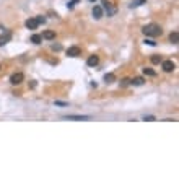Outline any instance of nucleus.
<instances>
[{"label": "nucleus", "mask_w": 179, "mask_h": 179, "mask_svg": "<svg viewBox=\"0 0 179 179\" xmlns=\"http://www.w3.org/2000/svg\"><path fill=\"white\" fill-rule=\"evenodd\" d=\"M143 3H147V0H134V2H130V8H137L140 5H143Z\"/></svg>", "instance_id": "14"}, {"label": "nucleus", "mask_w": 179, "mask_h": 179, "mask_svg": "<svg viewBox=\"0 0 179 179\" xmlns=\"http://www.w3.org/2000/svg\"><path fill=\"white\" fill-rule=\"evenodd\" d=\"M98 64H100V57H98V55H95V54L90 55L88 60H86V65H88V67H96Z\"/></svg>", "instance_id": "6"}, {"label": "nucleus", "mask_w": 179, "mask_h": 179, "mask_svg": "<svg viewBox=\"0 0 179 179\" xmlns=\"http://www.w3.org/2000/svg\"><path fill=\"white\" fill-rule=\"evenodd\" d=\"M54 104H55V106H62V107H65V106H68V103H65V101H55Z\"/></svg>", "instance_id": "23"}, {"label": "nucleus", "mask_w": 179, "mask_h": 179, "mask_svg": "<svg viewBox=\"0 0 179 179\" xmlns=\"http://www.w3.org/2000/svg\"><path fill=\"white\" fill-rule=\"evenodd\" d=\"M161 68L166 73H171V72H174V68H176V64H174L173 60H161Z\"/></svg>", "instance_id": "2"}, {"label": "nucleus", "mask_w": 179, "mask_h": 179, "mask_svg": "<svg viewBox=\"0 0 179 179\" xmlns=\"http://www.w3.org/2000/svg\"><path fill=\"white\" fill-rule=\"evenodd\" d=\"M143 121H147V122H153V121H156V117H155V116H145V117H143Z\"/></svg>", "instance_id": "22"}, {"label": "nucleus", "mask_w": 179, "mask_h": 179, "mask_svg": "<svg viewBox=\"0 0 179 179\" xmlns=\"http://www.w3.org/2000/svg\"><path fill=\"white\" fill-rule=\"evenodd\" d=\"M101 2H103V8H106V10H107V15H112V13H114V10L111 8L109 2H107V0H101Z\"/></svg>", "instance_id": "15"}, {"label": "nucleus", "mask_w": 179, "mask_h": 179, "mask_svg": "<svg viewBox=\"0 0 179 179\" xmlns=\"http://www.w3.org/2000/svg\"><path fill=\"white\" fill-rule=\"evenodd\" d=\"M78 2H80V0H70V2L67 3V7H68V8H73V7H75V5H77V3H78Z\"/></svg>", "instance_id": "21"}, {"label": "nucleus", "mask_w": 179, "mask_h": 179, "mask_svg": "<svg viewBox=\"0 0 179 179\" xmlns=\"http://www.w3.org/2000/svg\"><path fill=\"white\" fill-rule=\"evenodd\" d=\"M12 36H13V34H12V31H5V34L0 36V47H2V46H5L7 42L12 39Z\"/></svg>", "instance_id": "7"}, {"label": "nucleus", "mask_w": 179, "mask_h": 179, "mask_svg": "<svg viewBox=\"0 0 179 179\" xmlns=\"http://www.w3.org/2000/svg\"><path fill=\"white\" fill-rule=\"evenodd\" d=\"M145 83V78L143 77H134L130 80V85H134V86H142Z\"/></svg>", "instance_id": "11"}, {"label": "nucleus", "mask_w": 179, "mask_h": 179, "mask_svg": "<svg viewBox=\"0 0 179 179\" xmlns=\"http://www.w3.org/2000/svg\"><path fill=\"white\" fill-rule=\"evenodd\" d=\"M51 49H52L54 52H59V51H62V44H60V42H55V44L51 46Z\"/></svg>", "instance_id": "18"}, {"label": "nucleus", "mask_w": 179, "mask_h": 179, "mask_svg": "<svg viewBox=\"0 0 179 179\" xmlns=\"http://www.w3.org/2000/svg\"><path fill=\"white\" fill-rule=\"evenodd\" d=\"M42 39H47V41H54L55 39V31H52V30H47V31H44L42 33Z\"/></svg>", "instance_id": "9"}, {"label": "nucleus", "mask_w": 179, "mask_h": 179, "mask_svg": "<svg viewBox=\"0 0 179 179\" xmlns=\"http://www.w3.org/2000/svg\"><path fill=\"white\" fill-rule=\"evenodd\" d=\"M36 20L39 21V25H41V23H46V18L44 16H36Z\"/></svg>", "instance_id": "25"}, {"label": "nucleus", "mask_w": 179, "mask_h": 179, "mask_svg": "<svg viewBox=\"0 0 179 179\" xmlns=\"http://www.w3.org/2000/svg\"><path fill=\"white\" fill-rule=\"evenodd\" d=\"M119 83H121V86H122V88H125L127 85H130V80H129V78H122Z\"/></svg>", "instance_id": "20"}, {"label": "nucleus", "mask_w": 179, "mask_h": 179, "mask_svg": "<svg viewBox=\"0 0 179 179\" xmlns=\"http://www.w3.org/2000/svg\"><path fill=\"white\" fill-rule=\"evenodd\" d=\"M0 68H2V65H0Z\"/></svg>", "instance_id": "27"}, {"label": "nucleus", "mask_w": 179, "mask_h": 179, "mask_svg": "<svg viewBox=\"0 0 179 179\" xmlns=\"http://www.w3.org/2000/svg\"><path fill=\"white\" fill-rule=\"evenodd\" d=\"M145 44H148V46H153V47H155V46H156V42H155L153 39H145Z\"/></svg>", "instance_id": "24"}, {"label": "nucleus", "mask_w": 179, "mask_h": 179, "mask_svg": "<svg viewBox=\"0 0 179 179\" xmlns=\"http://www.w3.org/2000/svg\"><path fill=\"white\" fill-rule=\"evenodd\" d=\"M31 42H33V44H41V42H42V36L41 34H33L31 36Z\"/></svg>", "instance_id": "16"}, {"label": "nucleus", "mask_w": 179, "mask_h": 179, "mask_svg": "<svg viewBox=\"0 0 179 179\" xmlns=\"http://www.w3.org/2000/svg\"><path fill=\"white\" fill-rule=\"evenodd\" d=\"M142 72H143L145 77H156V72H155L153 68H150V67H145Z\"/></svg>", "instance_id": "13"}, {"label": "nucleus", "mask_w": 179, "mask_h": 179, "mask_svg": "<svg viewBox=\"0 0 179 179\" xmlns=\"http://www.w3.org/2000/svg\"><path fill=\"white\" fill-rule=\"evenodd\" d=\"M142 33L147 37H158V36L163 34V30H161L160 25H156V23H150V25L142 28Z\"/></svg>", "instance_id": "1"}, {"label": "nucleus", "mask_w": 179, "mask_h": 179, "mask_svg": "<svg viewBox=\"0 0 179 179\" xmlns=\"http://www.w3.org/2000/svg\"><path fill=\"white\" fill-rule=\"evenodd\" d=\"M104 82H106V83L116 82V75H114V73H106V75H104Z\"/></svg>", "instance_id": "17"}, {"label": "nucleus", "mask_w": 179, "mask_h": 179, "mask_svg": "<svg viewBox=\"0 0 179 179\" xmlns=\"http://www.w3.org/2000/svg\"><path fill=\"white\" fill-rule=\"evenodd\" d=\"M25 26L28 28V30H36V28L39 26V21H37L36 18H28L26 23H25Z\"/></svg>", "instance_id": "5"}, {"label": "nucleus", "mask_w": 179, "mask_h": 179, "mask_svg": "<svg viewBox=\"0 0 179 179\" xmlns=\"http://www.w3.org/2000/svg\"><path fill=\"white\" fill-rule=\"evenodd\" d=\"M23 80H25V73L23 72H15L10 77V83L12 85H20V83H23Z\"/></svg>", "instance_id": "3"}, {"label": "nucleus", "mask_w": 179, "mask_h": 179, "mask_svg": "<svg viewBox=\"0 0 179 179\" xmlns=\"http://www.w3.org/2000/svg\"><path fill=\"white\" fill-rule=\"evenodd\" d=\"M163 57L161 55H152V64H161Z\"/></svg>", "instance_id": "19"}, {"label": "nucleus", "mask_w": 179, "mask_h": 179, "mask_svg": "<svg viewBox=\"0 0 179 179\" xmlns=\"http://www.w3.org/2000/svg\"><path fill=\"white\" fill-rule=\"evenodd\" d=\"M65 121H90V116H65Z\"/></svg>", "instance_id": "8"}, {"label": "nucleus", "mask_w": 179, "mask_h": 179, "mask_svg": "<svg viewBox=\"0 0 179 179\" xmlns=\"http://www.w3.org/2000/svg\"><path fill=\"white\" fill-rule=\"evenodd\" d=\"M67 55H68V57H78V55H82V47H78V46H72V47L67 49Z\"/></svg>", "instance_id": "4"}, {"label": "nucleus", "mask_w": 179, "mask_h": 179, "mask_svg": "<svg viewBox=\"0 0 179 179\" xmlns=\"http://www.w3.org/2000/svg\"><path fill=\"white\" fill-rule=\"evenodd\" d=\"M93 16H95L96 20L103 18V7H100V5H95V7H93Z\"/></svg>", "instance_id": "10"}, {"label": "nucleus", "mask_w": 179, "mask_h": 179, "mask_svg": "<svg viewBox=\"0 0 179 179\" xmlns=\"http://www.w3.org/2000/svg\"><path fill=\"white\" fill-rule=\"evenodd\" d=\"M177 41H179V33L173 31L171 34H169V42H171V44H177Z\"/></svg>", "instance_id": "12"}, {"label": "nucleus", "mask_w": 179, "mask_h": 179, "mask_svg": "<svg viewBox=\"0 0 179 179\" xmlns=\"http://www.w3.org/2000/svg\"><path fill=\"white\" fill-rule=\"evenodd\" d=\"M91 2H95V0H91Z\"/></svg>", "instance_id": "26"}]
</instances>
